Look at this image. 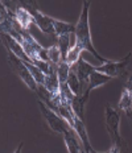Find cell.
I'll use <instances>...</instances> for the list:
<instances>
[{"instance_id": "obj_15", "label": "cell", "mask_w": 132, "mask_h": 153, "mask_svg": "<svg viewBox=\"0 0 132 153\" xmlns=\"http://www.w3.org/2000/svg\"><path fill=\"white\" fill-rule=\"evenodd\" d=\"M119 108L123 112H125V115L132 120V92L131 91L125 90V88L123 90L120 100H119Z\"/></svg>"}, {"instance_id": "obj_18", "label": "cell", "mask_w": 132, "mask_h": 153, "mask_svg": "<svg viewBox=\"0 0 132 153\" xmlns=\"http://www.w3.org/2000/svg\"><path fill=\"white\" fill-rule=\"evenodd\" d=\"M85 103H86V100L83 99L82 97H74L73 98V100H72V103H70V106H72V110H73V112L75 114V116H78L79 119H82L83 120V117H85Z\"/></svg>"}, {"instance_id": "obj_16", "label": "cell", "mask_w": 132, "mask_h": 153, "mask_svg": "<svg viewBox=\"0 0 132 153\" xmlns=\"http://www.w3.org/2000/svg\"><path fill=\"white\" fill-rule=\"evenodd\" d=\"M67 85H69L70 90L74 95L77 97H83V88H82V83L79 81V78L77 76V74L70 69V73H69V79H67Z\"/></svg>"}, {"instance_id": "obj_17", "label": "cell", "mask_w": 132, "mask_h": 153, "mask_svg": "<svg viewBox=\"0 0 132 153\" xmlns=\"http://www.w3.org/2000/svg\"><path fill=\"white\" fill-rule=\"evenodd\" d=\"M54 30H56V36H63V34H74L75 33V27L73 24H67L65 21H60L54 19Z\"/></svg>"}, {"instance_id": "obj_14", "label": "cell", "mask_w": 132, "mask_h": 153, "mask_svg": "<svg viewBox=\"0 0 132 153\" xmlns=\"http://www.w3.org/2000/svg\"><path fill=\"white\" fill-rule=\"evenodd\" d=\"M56 45L58 46V49H60L62 62H66L67 53H69L70 49L74 46V45H72V34H63V36L57 37V44Z\"/></svg>"}, {"instance_id": "obj_11", "label": "cell", "mask_w": 132, "mask_h": 153, "mask_svg": "<svg viewBox=\"0 0 132 153\" xmlns=\"http://www.w3.org/2000/svg\"><path fill=\"white\" fill-rule=\"evenodd\" d=\"M108 81H111V76L106 75V74H102V73L96 71V70H94V71L90 74V79H89V86L87 88H86V91L83 92V99L87 100L89 98V94L91 90H94L95 87H99V86L102 85H106Z\"/></svg>"}, {"instance_id": "obj_5", "label": "cell", "mask_w": 132, "mask_h": 153, "mask_svg": "<svg viewBox=\"0 0 132 153\" xmlns=\"http://www.w3.org/2000/svg\"><path fill=\"white\" fill-rule=\"evenodd\" d=\"M25 9H27L29 13L33 16L34 19V24L37 25L38 28L41 29V32L45 34H50V36H54L56 34V30H54V19L49 17V16L41 13L40 11L37 9V5L34 3H28L25 4Z\"/></svg>"}, {"instance_id": "obj_12", "label": "cell", "mask_w": 132, "mask_h": 153, "mask_svg": "<svg viewBox=\"0 0 132 153\" xmlns=\"http://www.w3.org/2000/svg\"><path fill=\"white\" fill-rule=\"evenodd\" d=\"M15 20L17 21L19 27L24 30H29L31 25L34 24V19L29 12L27 11L24 7H19L16 9V13H15Z\"/></svg>"}, {"instance_id": "obj_20", "label": "cell", "mask_w": 132, "mask_h": 153, "mask_svg": "<svg viewBox=\"0 0 132 153\" xmlns=\"http://www.w3.org/2000/svg\"><path fill=\"white\" fill-rule=\"evenodd\" d=\"M124 88H125V90H128V91H131V92H132V74L128 76V79L125 81Z\"/></svg>"}, {"instance_id": "obj_7", "label": "cell", "mask_w": 132, "mask_h": 153, "mask_svg": "<svg viewBox=\"0 0 132 153\" xmlns=\"http://www.w3.org/2000/svg\"><path fill=\"white\" fill-rule=\"evenodd\" d=\"M72 70L77 74V76L79 78V81H81L82 83V88H83V92L86 91V88H87L89 86V79H90V74H91L92 71L95 70V66L90 65L89 62H86L85 59L79 58L78 61H77L74 65L72 66Z\"/></svg>"}, {"instance_id": "obj_8", "label": "cell", "mask_w": 132, "mask_h": 153, "mask_svg": "<svg viewBox=\"0 0 132 153\" xmlns=\"http://www.w3.org/2000/svg\"><path fill=\"white\" fill-rule=\"evenodd\" d=\"M62 135H63V140H65L66 148H67V151H69L70 153L85 152L81 139L78 137V135H77V132L74 131V128H72V127L69 126Z\"/></svg>"}, {"instance_id": "obj_9", "label": "cell", "mask_w": 132, "mask_h": 153, "mask_svg": "<svg viewBox=\"0 0 132 153\" xmlns=\"http://www.w3.org/2000/svg\"><path fill=\"white\" fill-rule=\"evenodd\" d=\"M1 38H3V42H4V46L7 48V50H11L13 54L19 57L20 59L22 61H27V62H31L29 57L27 56V53L24 52V49H22V45L19 41H16L12 36H9V34H5V33H1Z\"/></svg>"}, {"instance_id": "obj_3", "label": "cell", "mask_w": 132, "mask_h": 153, "mask_svg": "<svg viewBox=\"0 0 132 153\" xmlns=\"http://www.w3.org/2000/svg\"><path fill=\"white\" fill-rule=\"evenodd\" d=\"M8 63H9V66L12 68V70H13L16 74L21 78V81L27 85V87H29L32 91L37 92L38 85H37V82L34 81L33 76H32L31 71L27 69L25 62L22 61V59L19 58L16 54L12 53L11 50H8Z\"/></svg>"}, {"instance_id": "obj_4", "label": "cell", "mask_w": 132, "mask_h": 153, "mask_svg": "<svg viewBox=\"0 0 132 153\" xmlns=\"http://www.w3.org/2000/svg\"><path fill=\"white\" fill-rule=\"evenodd\" d=\"M37 104H38V107H40V111H41V114H43L45 122L50 127V129L53 131V132H57V133L62 135L66 131L67 127H69L66 120H63L56 111H53L50 107H48L41 99L37 100Z\"/></svg>"}, {"instance_id": "obj_6", "label": "cell", "mask_w": 132, "mask_h": 153, "mask_svg": "<svg viewBox=\"0 0 132 153\" xmlns=\"http://www.w3.org/2000/svg\"><path fill=\"white\" fill-rule=\"evenodd\" d=\"M132 54L128 53L127 56L124 57L122 61L119 62H111V61H107L106 63H103L102 66H95V70L102 74H106L111 78H116V76H120L122 73L124 71V69L128 66L130 63V58H131Z\"/></svg>"}, {"instance_id": "obj_1", "label": "cell", "mask_w": 132, "mask_h": 153, "mask_svg": "<svg viewBox=\"0 0 132 153\" xmlns=\"http://www.w3.org/2000/svg\"><path fill=\"white\" fill-rule=\"evenodd\" d=\"M89 9H90V3L87 0L83 1V8H82V13L79 16L78 24L75 25V44L74 45L78 46L81 50H87L95 57L98 61H101L102 63H106L107 59L101 57L96 50L92 46L91 42V34H90V24H89Z\"/></svg>"}, {"instance_id": "obj_2", "label": "cell", "mask_w": 132, "mask_h": 153, "mask_svg": "<svg viewBox=\"0 0 132 153\" xmlns=\"http://www.w3.org/2000/svg\"><path fill=\"white\" fill-rule=\"evenodd\" d=\"M104 119H106V128L108 131V135L112 140V145L110 153L122 152V145H123V139L119 133V124H120V116L119 112L111 106H106L104 111Z\"/></svg>"}, {"instance_id": "obj_10", "label": "cell", "mask_w": 132, "mask_h": 153, "mask_svg": "<svg viewBox=\"0 0 132 153\" xmlns=\"http://www.w3.org/2000/svg\"><path fill=\"white\" fill-rule=\"evenodd\" d=\"M73 128H74V131L77 132L78 137L81 139L85 152H87V153H94L95 151L92 149V146H91V144H90V141H89L87 131H86V127H85V123H83V120L79 119L78 116H75V117H74V126H73Z\"/></svg>"}, {"instance_id": "obj_13", "label": "cell", "mask_w": 132, "mask_h": 153, "mask_svg": "<svg viewBox=\"0 0 132 153\" xmlns=\"http://www.w3.org/2000/svg\"><path fill=\"white\" fill-rule=\"evenodd\" d=\"M43 86L50 92L51 95L60 94V81H58V74H57V68L53 70V73L45 75V81H44Z\"/></svg>"}, {"instance_id": "obj_19", "label": "cell", "mask_w": 132, "mask_h": 153, "mask_svg": "<svg viewBox=\"0 0 132 153\" xmlns=\"http://www.w3.org/2000/svg\"><path fill=\"white\" fill-rule=\"evenodd\" d=\"M48 56H49V61L53 63V65H58V63L62 61V59H61L60 49L57 45H51L49 49H48Z\"/></svg>"}]
</instances>
